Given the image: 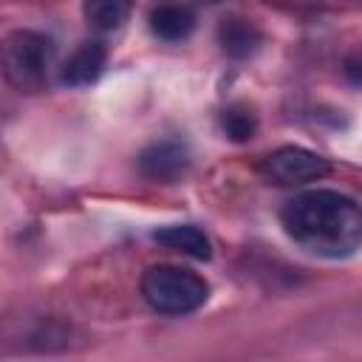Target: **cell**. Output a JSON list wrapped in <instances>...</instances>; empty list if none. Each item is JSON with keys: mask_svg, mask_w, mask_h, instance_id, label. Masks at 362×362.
Returning <instances> with one entry per match:
<instances>
[{"mask_svg": "<svg viewBox=\"0 0 362 362\" xmlns=\"http://www.w3.org/2000/svg\"><path fill=\"white\" fill-rule=\"evenodd\" d=\"M54 65V42L31 28L8 31L3 40V74L17 90H40Z\"/></svg>", "mask_w": 362, "mask_h": 362, "instance_id": "cell-3", "label": "cell"}, {"mask_svg": "<svg viewBox=\"0 0 362 362\" xmlns=\"http://www.w3.org/2000/svg\"><path fill=\"white\" fill-rule=\"evenodd\" d=\"M280 223L288 240L325 260H342L362 249V206L337 189H308L286 201Z\"/></svg>", "mask_w": 362, "mask_h": 362, "instance_id": "cell-1", "label": "cell"}, {"mask_svg": "<svg viewBox=\"0 0 362 362\" xmlns=\"http://www.w3.org/2000/svg\"><path fill=\"white\" fill-rule=\"evenodd\" d=\"M263 175L274 184H283V187H300V184H308V181H320L331 173V164L305 150V147H277L274 153H269L260 164Z\"/></svg>", "mask_w": 362, "mask_h": 362, "instance_id": "cell-4", "label": "cell"}, {"mask_svg": "<svg viewBox=\"0 0 362 362\" xmlns=\"http://www.w3.org/2000/svg\"><path fill=\"white\" fill-rule=\"evenodd\" d=\"M141 297L144 303L167 317H181L198 311L209 297V283L184 266H150L141 274Z\"/></svg>", "mask_w": 362, "mask_h": 362, "instance_id": "cell-2", "label": "cell"}, {"mask_svg": "<svg viewBox=\"0 0 362 362\" xmlns=\"http://www.w3.org/2000/svg\"><path fill=\"white\" fill-rule=\"evenodd\" d=\"M195 28V11L189 6L181 3H161L150 11V31L158 40L167 42H178L184 37H189Z\"/></svg>", "mask_w": 362, "mask_h": 362, "instance_id": "cell-8", "label": "cell"}, {"mask_svg": "<svg viewBox=\"0 0 362 362\" xmlns=\"http://www.w3.org/2000/svg\"><path fill=\"white\" fill-rule=\"evenodd\" d=\"M221 127H223V133H226L229 139L246 141V139H252L257 122H255V116H252L246 107H226V110L221 113Z\"/></svg>", "mask_w": 362, "mask_h": 362, "instance_id": "cell-11", "label": "cell"}, {"mask_svg": "<svg viewBox=\"0 0 362 362\" xmlns=\"http://www.w3.org/2000/svg\"><path fill=\"white\" fill-rule=\"evenodd\" d=\"M82 11L96 31H116L130 14V0H85Z\"/></svg>", "mask_w": 362, "mask_h": 362, "instance_id": "cell-10", "label": "cell"}, {"mask_svg": "<svg viewBox=\"0 0 362 362\" xmlns=\"http://www.w3.org/2000/svg\"><path fill=\"white\" fill-rule=\"evenodd\" d=\"M345 76L354 85H362V45L345 57Z\"/></svg>", "mask_w": 362, "mask_h": 362, "instance_id": "cell-12", "label": "cell"}, {"mask_svg": "<svg viewBox=\"0 0 362 362\" xmlns=\"http://www.w3.org/2000/svg\"><path fill=\"white\" fill-rule=\"evenodd\" d=\"M187 167H189V150L178 139L153 141L139 156V170L150 181H164V184L167 181H175L178 175H184Z\"/></svg>", "mask_w": 362, "mask_h": 362, "instance_id": "cell-5", "label": "cell"}, {"mask_svg": "<svg viewBox=\"0 0 362 362\" xmlns=\"http://www.w3.org/2000/svg\"><path fill=\"white\" fill-rule=\"evenodd\" d=\"M153 240L161 243L164 249L170 252H181V255H189L195 260H209L212 257V243L206 238L204 229L192 226V223H173V226H164L158 232H153Z\"/></svg>", "mask_w": 362, "mask_h": 362, "instance_id": "cell-7", "label": "cell"}, {"mask_svg": "<svg viewBox=\"0 0 362 362\" xmlns=\"http://www.w3.org/2000/svg\"><path fill=\"white\" fill-rule=\"evenodd\" d=\"M105 62H107V48H105V42L88 40V42H82V45L65 59V65H62V71H59V79H62V85H68V88L93 85V82L102 76Z\"/></svg>", "mask_w": 362, "mask_h": 362, "instance_id": "cell-6", "label": "cell"}, {"mask_svg": "<svg viewBox=\"0 0 362 362\" xmlns=\"http://www.w3.org/2000/svg\"><path fill=\"white\" fill-rule=\"evenodd\" d=\"M218 42L223 48V54L243 59L249 54H255V48L260 45V34L252 23L246 20H223L218 28Z\"/></svg>", "mask_w": 362, "mask_h": 362, "instance_id": "cell-9", "label": "cell"}]
</instances>
